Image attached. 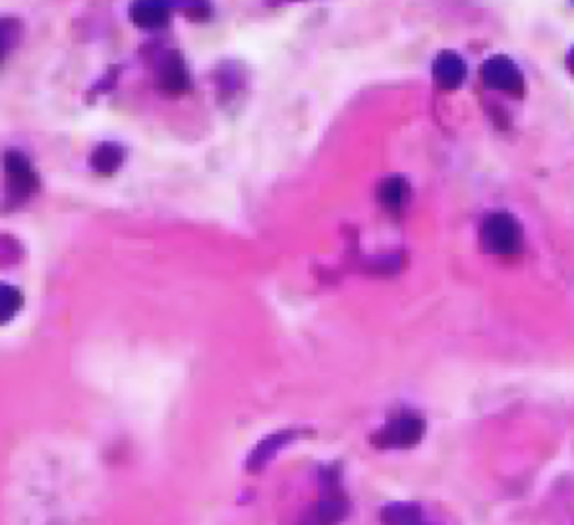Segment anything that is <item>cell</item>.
<instances>
[{"mask_svg": "<svg viewBox=\"0 0 574 525\" xmlns=\"http://www.w3.org/2000/svg\"><path fill=\"white\" fill-rule=\"evenodd\" d=\"M130 20L138 28H163L169 22V8L163 2H134L130 6Z\"/></svg>", "mask_w": 574, "mask_h": 525, "instance_id": "obj_7", "label": "cell"}, {"mask_svg": "<svg viewBox=\"0 0 574 525\" xmlns=\"http://www.w3.org/2000/svg\"><path fill=\"white\" fill-rule=\"evenodd\" d=\"M24 304V296L14 286H2L0 288V311H2V323L6 325Z\"/></svg>", "mask_w": 574, "mask_h": 525, "instance_id": "obj_11", "label": "cell"}, {"mask_svg": "<svg viewBox=\"0 0 574 525\" xmlns=\"http://www.w3.org/2000/svg\"><path fill=\"white\" fill-rule=\"evenodd\" d=\"M188 18L192 20H201V18H207L209 16V8L205 4H198V6H192L188 12Z\"/></svg>", "mask_w": 574, "mask_h": 525, "instance_id": "obj_12", "label": "cell"}, {"mask_svg": "<svg viewBox=\"0 0 574 525\" xmlns=\"http://www.w3.org/2000/svg\"><path fill=\"white\" fill-rule=\"evenodd\" d=\"M157 85L161 91L178 95L190 89V76L178 53H169L161 60L157 70Z\"/></svg>", "mask_w": 574, "mask_h": 525, "instance_id": "obj_5", "label": "cell"}, {"mask_svg": "<svg viewBox=\"0 0 574 525\" xmlns=\"http://www.w3.org/2000/svg\"><path fill=\"white\" fill-rule=\"evenodd\" d=\"M482 246L493 255H517L524 246V230L520 222L509 213H493L480 228Z\"/></svg>", "mask_w": 574, "mask_h": 525, "instance_id": "obj_1", "label": "cell"}, {"mask_svg": "<svg viewBox=\"0 0 574 525\" xmlns=\"http://www.w3.org/2000/svg\"><path fill=\"white\" fill-rule=\"evenodd\" d=\"M410 197V188H408V182L401 178V176H391V178H385L379 188H377V199L379 203L391 211V213H399L402 211V207L406 205Z\"/></svg>", "mask_w": 574, "mask_h": 525, "instance_id": "obj_8", "label": "cell"}, {"mask_svg": "<svg viewBox=\"0 0 574 525\" xmlns=\"http://www.w3.org/2000/svg\"><path fill=\"white\" fill-rule=\"evenodd\" d=\"M424 421L418 415H401L393 419L381 433L379 444L383 446H412L424 435Z\"/></svg>", "mask_w": 574, "mask_h": 525, "instance_id": "obj_4", "label": "cell"}, {"mask_svg": "<svg viewBox=\"0 0 574 525\" xmlns=\"http://www.w3.org/2000/svg\"><path fill=\"white\" fill-rule=\"evenodd\" d=\"M4 174H6V188L16 199L29 197L39 188V178L33 166L29 165L28 159L18 151H8L4 155Z\"/></svg>", "mask_w": 574, "mask_h": 525, "instance_id": "obj_3", "label": "cell"}, {"mask_svg": "<svg viewBox=\"0 0 574 525\" xmlns=\"http://www.w3.org/2000/svg\"><path fill=\"white\" fill-rule=\"evenodd\" d=\"M122 161H124V149L118 143H113V141L101 143L91 153V159H89L93 170L99 172V174H113L115 170L120 168Z\"/></svg>", "mask_w": 574, "mask_h": 525, "instance_id": "obj_9", "label": "cell"}, {"mask_svg": "<svg viewBox=\"0 0 574 525\" xmlns=\"http://www.w3.org/2000/svg\"><path fill=\"white\" fill-rule=\"evenodd\" d=\"M431 72L441 89H457L466 78V64L457 53L443 51L433 60Z\"/></svg>", "mask_w": 574, "mask_h": 525, "instance_id": "obj_6", "label": "cell"}, {"mask_svg": "<svg viewBox=\"0 0 574 525\" xmlns=\"http://www.w3.org/2000/svg\"><path fill=\"white\" fill-rule=\"evenodd\" d=\"M480 74H482V82L486 83L489 89L505 91L511 95L524 93V76L509 56H491L484 62Z\"/></svg>", "mask_w": 574, "mask_h": 525, "instance_id": "obj_2", "label": "cell"}, {"mask_svg": "<svg viewBox=\"0 0 574 525\" xmlns=\"http://www.w3.org/2000/svg\"><path fill=\"white\" fill-rule=\"evenodd\" d=\"M569 68H571V72H573L574 76V49L571 51V55H569Z\"/></svg>", "mask_w": 574, "mask_h": 525, "instance_id": "obj_13", "label": "cell"}, {"mask_svg": "<svg viewBox=\"0 0 574 525\" xmlns=\"http://www.w3.org/2000/svg\"><path fill=\"white\" fill-rule=\"evenodd\" d=\"M383 518L387 525H428L422 522L420 510L410 504H399V506L387 508Z\"/></svg>", "mask_w": 574, "mask_h": 525, "instance_id": "obj_10", "label": "cell"}]
</instances>
